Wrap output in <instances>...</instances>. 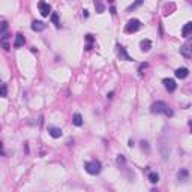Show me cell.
<instances>
[{"label": "cell", "instance_id": "ffe728a7", "mask_svg": "<svg viewBox=\"0 0 192 192\" xmlns=\"http://www.w3.org/2000/svg\"><path fill=\"white\" fill-rule=\"evenodd\" d=\"M147 68H149V63H143L141 66H140V69H138L140 75H143V71H144V69H147Z\"/></svg>", "mask_w": 192, "mask_h": 192}, {"label": "cell", "instance_id": "30bf717a", "mask_svg": "<svg viewBox=\"0 0 192 192\" xmlns=\"http://www.w3.org/2000/svg\"><path fill=\"white\" fill-rule=\"evenodd\" d=\"M48 134L53 137V138H60V137H62V129L51 126V128H48Z\"/></svg>", "mask_w": 192, "mask_h": 192}, {"label": "cell", "instance_id": "4fadbf2b", "mask_svg": "<svg viewBox=\"0 0 192 192\" xmlns=\"http://www.w3.org/2000/svg\"><path fill=\"white\" fill-rule=\"evenodd\" d=\"M140 47H141V50L144 53H147V51H150V48H152V41L150 39H143L140 42Z\"/></svg>", "mask_w": 192, "mask_h": 192}, {"label": "cell", "instance_id": "5b68a950", "mask_svg": "<svg viewBox=\"0 0 192 192\" xmlns=\"http://www.w3.org/2000/svg\"><path fill=\"white\" fill-rule=\"evenodd\" d=\"M117 56L120 60H126V62H132V57H131L128 53H126V48L122 47V45H117Z\"/></svg>", "mask_w": 192, "mask_h": 192}, {"label": "cell", "instance_id": "d6986e66", "mask_svg": "<svg viewBox=\"0 0 192 192\" xmlns=\"http://www.w3.org/2000/svg\"><path fill=\"white\" fill-rule=\"evenodd\" d=\"M95 8H96V11H98L99 14L104 12V9H105V8H104V5H102L101 2H95Z\"/></svg>", "mask_w": 192, "mask_h": 192}, {"label": "cell", "instance_id": "4316f807", "mask_svg": "<svg viewBox=\"0 0 192 192\" xmlns=\"http://www.w3.org/2000/svg\"><path fill=\"white\" fill-rule=\"evenodd\" d=\"M83 17H84V18H87V17H89V11H83Z\"/></svg>", "mask_w": 192, "mask_h": 192}, {"label": "cell", "instance_id": "484cf974", "mask_svg": "<svg viewBox=\"0 0 192 192\" xmlns=\"http://www.w3.org/2000/svg\"><path fill=\"white\" fill-rule=\"evenodd\" d=\"M3 48L8 51V50H11V45H9V44H8V42H3Z\"/></svg>", "mask_w": 192, "mask_h": 192}, {"label": "cell", "instance_id": "cb8c5ba5", "mask_svg": "<svg viewBox=\"0 0 192 192\" xmlns=\"http://www.w3.org/2000/svg\"><path fill=\"white\" fill-rule=\"evenodd\" d=\"M86 39H87V42H89V45H92V42H93V35H86Z\"/></svg>", "mask_w": 192, "mask_h": 192}, {"label": "cell", "instance_id": "7402d4cb", "mask_svg": "<svg viewBox=\"0 0 192 192\" xmlns=\"http://www.w3.org/2000/svg\"><path fill=\"white\" fill-rule=\"evenodd\" d=\"M6 95H8V87H6V84H2V96L6 98Z\"/></svg>", "mask_w": 192, "mask_h": 192}, {"label": "cell", "instance_id": "6da1fadb", "mask_svg": "<svg viewBox=\"0 0 192 192\" xmlns=\"http://www.w3.org/2000/svg\"><path fill=\"white\" fill-rule=\"evenodd\" d=\"M150 110H152V113H156V114H165V116H168V117H171L174 114L173 110L170 108V105H168L167 102H164V101L155 102Z\"/></svg>", "mask_w": 192, "mask_h": 192}, {"label": "cell", "instance_id": "277c9868", "mask_svg": "<svg viewBox=\"0 0 192 192\" xmlns=\"http://www.w3.org/2000/svg\"><path fill=\"white\" fill-rule=\"evenodd\" d=\"M180 54L185 59H192V42H188L180 47Z\"/></svg>", "mask_w": 192, "mask_h": 192}, {"label": "cell", "instance_id": "ba28073f", "mask_svg": "<svg viewBox=\"0 0 192 192\" xmlns=\"http://www.w3.org/2000/svg\"><path fill=\"white\" fill-rule=\"evenodd\" d=\"M192 35V21L186 23L185 26H183V29H182V36L183 38H188Z\"/></svg>", "mask_w": 192, "mask_h": 192}, {"label": "cell", "instance_id": "9c48e42d", "mask_svg": "<svg viewBox=\"0 0 192 192\" xmlns=\"http://www.w3.org/2000/svg\"><path fill=\"white\" fill-rule=\"evenodd\" d=\"M188 75H189V69L188 68H179V69H176V77L180 78V80L186 78Z\"/></svg>", "mask_w": 192, "mask_h": 192}, {"label": "cell", "instance_id": "5bb4252c", "mask_svg": "<svg viewBox=\"0 0 192 192\" xmlns=\"http://www.w3.org/2000/svg\"><path fill=\"white\" fill-rule=\"evenodd\" d=\"M188 176H189V171H188L186 168H182V170L179 171V174H177V177H179L180 182H186V180H188Z\"/></svg>", "mask_w": 192, "mask_h": 192}, {"label": "cell", "instance_id": "8fae6325", "mask_svg": "<svg viewBox=\"0 0 192 192\" xmlns=\"http://www.w3.org/2000/svg\"><path fill=\"white\" fill-rule=\"evenodd\" d=\"M24 42H26V38L23 36L21 33H18V35H17V36H15V42H14V47H15V48H21V47L24 45Z\"/></svg>", "mask_w": 192, "mask_h": 192}, {"label": "cell", "instance_id": "4dcf8cb0", "mask_svg": "<svg viewBox=\"0 0 192 192\" xmlns=\"http://www.w3.org/2000/svg\"><path fill=\"white\" fill-rule=\"evenodd\" d=\"M150 192H158V191H156V189H152V191H150Z\"/></svg>", "mask_w": 192, "mask_h": 192}, {"label": "cell", "instance_id": "8992f818", "mask_svg": "<svg viewBox=\"0 0 192 192\" xmlns=\"http://www.w3.org/2000/svg\"><path fill=\"white\" fill-rule=\"evenodd\" d=\"M38 8H39V12H41L42 17H48V15H51V6H50L48 3H45V2H39V3H38Z\"/></svg>", "mask_w": 192, "mask_h": 192}, {"label": "cell", "instance_id": "7c38bea8", "mask_svg": "<svg viewBox=\"0 0 192 192\" xmlns=\"http://www.w3.org/2000/svg\"><path fill=\"white\" fill-rule=\"evenodd\" d=\"M45 27L47 26L42 21H33L32 23V30H35V32H42V30H45Z\"/></svg>", "mask_w": 192, "mask_h": 192}, {"label": "cell", "instance_id": "83f0119b", "mask_svg": "<svg viewBox=\"0 0 192 192\" xmlns=\"http://www.w3.org/2000/svg\"><path fill=\"white\" fill-rule=\"evenodd\" d=\"M111 14L116 15V8H114V6H111Z\"/></svg>", "mask_w": 192, "mask_h": 192}, {"label": "cell", "instance_id": "e0dca14e", "mask_svg": "<svg viewBox=\"0 0 192 192\" xmlns=\"http://www.w3.org/2000/svg\"><path fill=\"white\" fill-rule=\"evenodd\" d=\"M125 164H126L125 156H123V155H119V156H117V165H119V167H125Z\"/></svg>", "mask_w": 192, "mask_h": 192}, {"label": "cell", "instance_id": "44dd1931", "mask_svg": "<svg viewBox=\"0 0 192 192\" xmlns=\"http://www.w3.org/2000/svg\"><path fill=\"white\" fill-rule=\"evenodd\" d=\"M141 3H143V2H141V0H140V2H135L134 5H131V6L128 8V11H132V9H135V8H137V6H140V5H141Z\"/></svg>", "mask_w": 192, "mask_h": 192}, {"label": "cell", "instance_id": "f546056e", "mask_svg": "<svg viewBox=\"0 0 192 192\" xmlns=\"http://www.w3.org/2000/svg\"><path fill=\"white\" fill-rule=\"evenodd\" d=\"M189 128H191V132H192V120H189Z\"/></svg>", "mask_w": 192, "mask_h": 192}, {"label": "cell", "instance_id": "ac0fdd59", "mask_svg": "<svg viewBox=\"0 0 192 192\" xmlns=\"http://www.w3.org/2000/svg\"><path fill=\"white\" fill-rule=\"evenodd\" d=\"M51 21H53V24L56 26V27H59V26H60V23H59V15L56 12L51 14Z\"/></svg>", "mask_w": 192, "mask_h": 192}, {"label": "cell", "instance_id": "d4e9b609", "mask_svg": "<svg viewBox=\"0 0 192 192\" xmlns=\"http://www.w3.org/2000/svg\"><path fill=\"white\" fill-rule=\"evenodd\" d=\"M147 144H149L147 141H141V147H143V150L146 149V152H149V146H147Z\"/></svg>", "mask_w": 192, "mask_h": 192}, {"label": "cell", "instance_id": "7a4b0ae2", "mask_svg": "<svg viewBox=\"0 0 192 192\" xmlns=\"http://www.w3.org/2000/svg\"><path fill=\"white\" fill-rule=\"evenodd\" d=\"M84 168H86V171L89 173V174H92V176H96V174L101 173L102 165H101L99 161L93 159V161H89V162H84Z\"/></svg>", "mask_w": 192, "mask_h": 192}, {"label": "cell", "instance_id": "603a6c76", "mask_svg": "<svg viewBox=\"0 0 192 192\" xmlns=\"http://www.w3.org/2000/svg\"><path fill=\"white\" fill-rule=\"evenodd\" d=\"M8 30V23L6 21H2V35H5Z\"/></svg>", "mask_w": 192, "mask_h": 192}, {"label": "cell", "instance_id": "2e32d148", "mask_svg": "<svg viewBox=\"0 0 192 192\" xmlns=\"http://www.w3.org/2000/svg\"><path fill=\"white\" fill-rule=\"evenodd\" d=\"M149 180L152 182V183H158L159 182V174L158 173H149Z\"/></svg>", "mask_w": 192, "mask_h": 192}, {"label": "cell", "instance_id": "3957f363", "mask_svg": "<svg viewBox=\"0 0 192 192\" xmlns=\"http://www.w3.org/2000/svg\"><path fill=\"white\" fill-rule=\"evenodd\" d=\"M140 27H141V23H140V20L132 18V20L128 21L126 27H125V32H126V33H135V32L140 30Z\"/></svg>", "mask_w": 192, "mask_h": 192}, {"label": "cell", "instance_id": "f1b7e54d", "mask_svg": "<svg viewBox=\"0 0 192 192\" xmlns=\"http://www.w3.org/2000/svg\"><path fill=\"white\" fill-rule=\"evenodd\" d=\"M107 96H108V98H110V99H111V98H113V96H114V92H110V93H108V95H107Z\"/></svg>", "mask_w": 192, "mask_h": 192}, {"label": "cell", "instance_id": "9a60e30c", "mask_svg": "<svg viewBox=\"0 0 192 192\" xmlns=\"http://www.w3.org/2000/svg\"><path fill=\"white\" fill-rule=\"evenodd\" d=\"M72 123H74L75 126H81V125H83V117H81V114L75 113L74 117H72Z\"/></svg>", "mask_w": 192, "mask_h": 192}, {"label": "cell", "instance_id": "52a82bcc", "mask_svg": "<svg viewBox=\"0 0 192 192\" xmlns=\"http://www.w3.org/2000/svg\"><path fill=\"white\" fill-rule=\"evenodd\" d=\"M162 83H164L165 89H167L168 92H174V90L177 89V84H176V81H174V80H171V78H165V80H164Z\"/></svg>", "mask_w": 192, "mask_h": 192}]
</instances>
